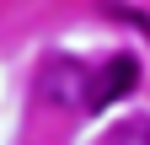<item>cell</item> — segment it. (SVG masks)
I'll return each instance as SVG.
<instances>
[{"label":"cell","mask_w":150,"mask_h":145,"mask_svg":"<svg viewBox=\"0 0 150 145\" xmlns=\"http://www.w3.org/2000/svg\"><path fill=\"white\" fill-rule=\"evenodd\" d=\"M134 86H139V59L134 54H112V59H102L97 70H86L81 107L86 113H102V107H112L118 97H129Z\"/></svg>","instance_id":"cell-1"},{"label":"cell","mask_w":150,"mask_h":145,"mask_svg":"<svg viewBox=\"0 0 150 145\" xmlns=\"http://www.w3.org/2000/svg\"><path fill=\"white\" fill-rule=\"evenodd\" d=\"M81 86H86V70L75 59H54L43 70V81H38V92H43V102L54 107H81Z\"/></svg>","instance_id":"cell-2"},{"label":"cell","mask_w":150,"mask_h":145,"mask_svg":"<svg viewBox=\"0 0 150 145\" xmlns=\"http://www.w3.org/2000/svg\"><path fill=\"white\" fill-rule=\"evenodd\" d=\"M107 145H150V118H129Z\"/></svg>","instance_id":"cell-3"}]
</instances>
